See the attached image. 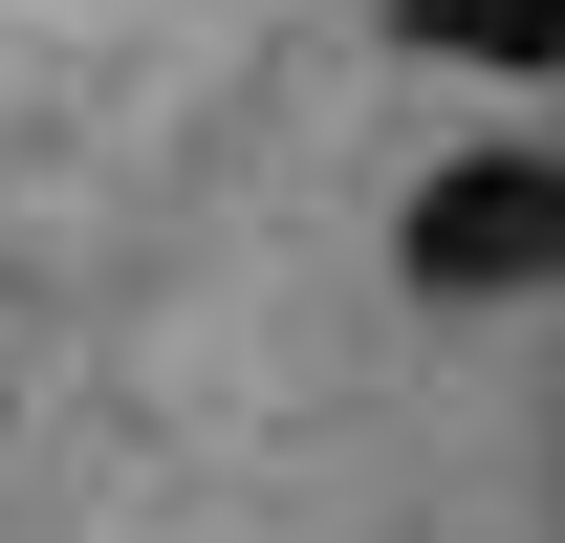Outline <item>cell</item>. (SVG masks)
<instances>
[{
    "mask_svg": "<svg viewBox=\"0 0 565 543\" xmlns=\"http://www.w3.org/2000/svg\"><path fill=\"white\" fill-rule=\"evenodd\" d=\"M414 305H544L565 283V152H457V174H414Z\"/></svg>",
    "mask_w": 565,
    "mask_h": 543,
    "instance_id": "obj_1",
    "label": "cell"
}]
</instances>
